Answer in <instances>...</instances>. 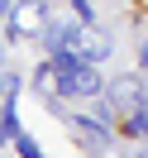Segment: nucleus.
Listing matches in <instances>:
<instances>
[{"label":"nucleus","instance_id":"1","mask_svg":"<svg viewBox=\"0 0 148 158\" xmlns=\"http://www.w3.org/2000/svg\"><path fill=\"white\" fill-rule=\"evenodd\" d=\"M53 72H58V91H62V96L86 101V96H100V91H105V81H100L96 62L72 58L67 48H58V53H53Z\"/></svg>","mask_w":148,"mask_h":158},{"label":"nucleus","instance_id":"10","mask_svg":"<svg viewBox=\"0 0 148 158\" xmlns=\"http://www.w3.org/2000/svg\"><path fill=\"white\" fill-rule=\"evenodd\" d=\"M10 139H14V129H10V125H0V148L10 144Z\"/></svg>","mask_w":148,"mask_h":158},{"label":"nucleus","instance_id":"9","mask_svg":"<svg viewBox=\"0 0 148 158\" xmlns=\"http://www.w3.org/2000/svg\"><path fill=\"white\" fill-rule=\"evenodd\" d=\"M72 10H77V19H81V24H91V5H86V0H72Z\"/></svg>","mask_w":148,"mask_h":158},{"label":"nucleus","instance_id":"11","mask_svg":"<svg viewBox=\"0 0 148 158\" xmlns=\"http://www.w3.org/2000/svg\"><path fill=\"white\" fill-rule=\"evenodd\" d=\"M138 67L148 72V39H143V48H138Z\"/></svg>","mask_w":148,"mask_h":158},{"label":"nucleus","instance_id":"3","mask_svg":"<svg viewBox=\"0 0 148 158\" xmlns=\"http://www.w3.org/2000/svg\"><path fill=\"white\" fill-rule=\"evenodd\" d=\"M48 19V5L43 0H19V5H10V34H19V39H34V29Z\"/></svg>","mask_w":148,"mask_h":158},{"label":"nucleus","instance_id":"8","mask_svg":"<svg viewBox=\"0 0 148 158\" xmlns=\"http://www.w3.org/2000/svg\"><path fill=\"white\" fill-rule=\"evenodd\" d=\"M129 125H134V134H148V106H138V110H129Z\"/></svg>","mask_w":148,"mask_h":158},{"label":"nucleus","instance_id":"5","mask_svg":"<svg viewBox=\"0 0 148 158\" xmlns=\"http://www.w3.org/2000/svg\"><path fill=\"white\" fill-rule=\"evenodd\" d=\"M143 106V81L138 77H119L110 86V110H138Z\"/></svg>","mask_w":148,"mask_h":158},{"label":"nucleus","instance_id":"12","mask_svg":"<svg viewBox=\"0 0 148 158\" xmlns=\"http://www.w3.org/2000/svg\"><path fill=\"white\" fill-rule=\"evenodd\" d=\"M10 5H14V0H0V15H10Z\"/></svg>","mask_w":148,"mask_h":158},{"label":"nucleus","instance_id":"6","mask_svg":"<svg viewBox=\"0 0 148 158\" xmlns=\"http://www.w3.org/2000/svg\"><path fill=\"white\" fill-rule=\"evenodd\" d=\"M72 29H77V24H72V19H43V43H48V48L53 53H58V48H67V39H72Z\"/></svg>","mask_w":148,"mask_h":158},{"label":"nucleus","instance_id":"14","mask_svg":"<svg viewBox=\"0 0 148 158\" xmlns=\"http://www.w3.org/2000/svg\"><path fill=\"white\" fill-rule=\"evenodd\" d=\"M0 67H5V48H0Z\"/></svg>","mask_w":148,"mask_h":158},{"label":"nucleus","instance_id":"13","mask_svg":"<svg viewBox=\"0 0 148 158\" xmlns=\"http://www.w3.org/2000/svg\"><path fill=\"white\" fill-rule=\"evenodd\" d=\"M134 158H148V148H138V153H134Z\"/></svg>","mask_w":148,"mask_h":158},{"label":"nucleus","instance_id":"4","mask_svg":"<svg viewBox=\"0 0 148 158\" xmlns=\"http://www.w3.org/2000/svg\"><path fill=\"white\" fill-rule=\"evenodd\" d=\"M67 125H72V134H77L91 153H115V148H110V129H105V120H81V115H77V120H67Z\"/></svg>","mask_w":148,"mask_h":158},{"label":"nucleus","instance_id":"7","mask_svg":"<svg viewBox=\"0 0 148 158\" xmlns=\"http://www.w3.org/2000/svg\"><path fill=\"white\" fill-rule=\"evenodd\" d=\"M14 148H19V158H43V148H38V139H29V134H19V129H14Z\"/></svg>","mask_w":148,"mask_h":158},{"label":"nucleus","instance_id":"2","mask_svg":"<svg viewBox=\"0 0 148 158\" xmlns=\"http://www.w3.org/2000/svg\"><path fill=\"white\" fill-rule=\"evenodd\" d=\"M110 48H115V43L100 39L91 24H77V29H72V39H67V53H72V58H81V62H105Z\"/></svg>","mask_w":148,"mask_h":158}]
</instances>
